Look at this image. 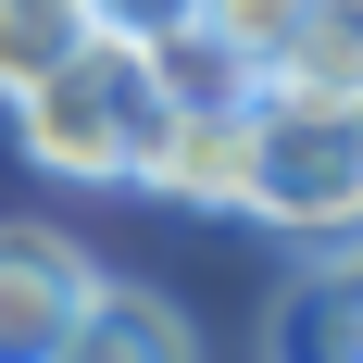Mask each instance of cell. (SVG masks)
<instances>
[{
  "instance_id": "6da1fadb",
  "label": "cell",
  "mask_w": 363,
  "mask_h": 363,
  "mask_svg": "<svg viewBox=\"0 0 363 363\" xmlns=\"http://www.w3.org/2000/svg\"><path fill=\"white\" fill-rule=\"evenodd\" d=\"M163 125H176V88H163V63H150L138 38H113V26L88 38L63 75H38L26 101H13L26 163L63 176V188H150Z\"/></svg>"
},
{
  "instance_id": "7a4b0ae2",
  "label": "cell",
  "mask_w": 363,
  "mask_h": 363,
  "mask_svg": "<svg viewBox=\"0 0 363 363\" xmlns=\"http://www.w3.org/2000/svg\"><path fill=\"white\" fill-rule=\"evenodd\" d=\"M238 213L289 238H363V101H289L251 88V176Z\"/></svg>"
},
{
  "instance_id": "3957f363",
  "label": "cell",
  "mask_w": 363,
  "mask_h": 363,
  "mask_svg": "<svg viewBox=\"0 0 363 363\" xmlns=\"http://www.w3.org/2000/svg\"><path fill=\"white\" fill-rule=\"evenodd\" d=\"M88 301H101V263L75 251L63 225L0 213V363H63Z\"/></svg>"
},
{
  "instance_id": "277c9868",
  "label": "cell",
  "mask_w": 363,
  "mask_h": 363,
  "mask_svg": "<svg viewBox=\"0 0 363 363\" xmlns=\"http://www.w3.org/2000/svg\"><path fill=\"white\" fill-rule=\"evenodd\" d=\"M263 363H363V251L301 263L276 313H263Z\"/></svg>"
},
{
  "instance_id": "5b68a950",
  "label": "cell",
  "mask_w": 363,
  "mask_h": 363,
  "mask_svg": "<svg viewBox=\"0 0 363 363\" xmlns=\"http://www.w3.org/2000/svg\"><path fill=\"white\" fill-rule=\"evenodd\" d=\"M238 176H251V101H176L150 188L163 201H201V213H238Z\"/></svg>"
},
{
  "instance_id": "8992f818",
  "label": "cell",
  "mask_w": 363,
  "mask_h": 363,
  "mask_svg": "<svg viewBox=\"0 0 363 363\" xmlns=\"http://www.w3.org/2000/svg\"><path fill=\"white\" fill-rule=\"evenodd\" d=\"M63 363H201V338H188L176 301L113 289V276H101V301H88V313H75V338H63Z\"/></svg>"
},
{
  "instance_id": "52a82bcc",
  "label": "cell",
  "mask_w": 363,
  "mask_h": 363,
  "mask_svg": "<svg viewBox=\"0 0 363 363\" xmlns=\"http://www.w3.org/2000/svg\"><path fill=\"white\" fill-rule=\"evenodd\" d=\"M88 38H101V13H88V0H0V113L26 101L38 75H63Z\"/></svg>"
},
{
  "instance_id": "ba28073f",
  "label": "cell",
  "mask_w": 363,
  "mask_h": 363,
  "mask_svg": "<svg viewBox=\"0 0 363 363\" xmlns=\"http://www.w3.org/2000/svg\"><path fill=\"white\" fill-rule=\"evenodd\" d=\"M263 88H289V101H363V0H313V26L276 50Z\"/></svg>"
},
{
  "instance_id": "9c48e42d",
  "label": "cell",
  "mask_w": 363,
  "mask_h": 363,
  "mask_svg": "<svg viewBox=\"0 0 363 363\" xmlns=\"http://www.w3.org/2000/svg\"><path fill=\"white\" fill-rule=\"evenodd\" d=\"M301 26H313V0H201V38H213V50L251 75V88L276 75V50H289Z\"/></svg>"
},
{
  "instance_id": "30bf717a",
  "label": "cell",
  "mask_w": 363,
  "mask_h": 363,
  "mask_svg": "<svg viewBox=\"0 0 363 363\" xmlns=\"http://www.w3.org/2000/svg\"><path fill=\"white\" fill-rule=\"evenodd\" d=\"M88 13H101L113 38H138V50H163L176 26H201V0H88Z\"/></svg>"
}]
</instances>
